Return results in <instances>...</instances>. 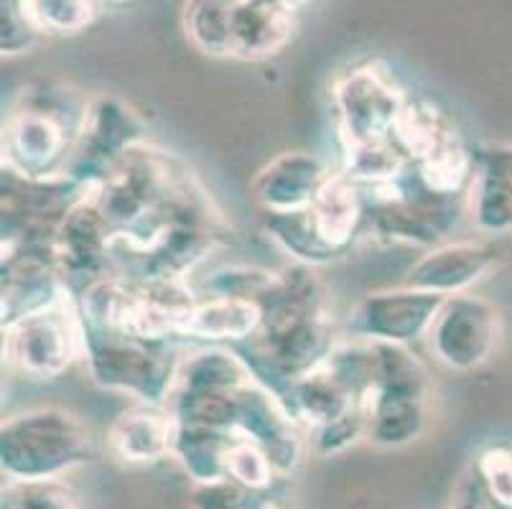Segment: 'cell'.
Wrapping results in <instances>:
<instances>
[{"mask_svg":"<svg viewBox=\"0 0 512 509\" xmlns=\"http://www.w3.org/2000/svg\"><path fill=\"white\" fill-rule=\"evenodd\" d=\"M115 235V275L189 278L232 230L192 168L151 140L90 191Z\"/></svg>","mask_w":512,"mask_h":509,"instance_id":"cell-1","label":"cell"},{"mask_svg":"<svg viewBox=\"0 0 512 509\" xmlns=\"http://www.w3.org/2000/svg\"><path fill=\"white\" fill-rule=\"evenodd\" d=\"M314 270L299 263L276 270L258 298V331L235 347L255 380L276 395L319 367L342 339L327 288Z\"/></svg>","mask_w":512,"mask_h":509,"instance_id":"cell-2","label":"cell"},{"mask_svg":"<svg viewBox=\"0 0 512 509\" xmlns=\"http://www.w3.org/2000/svg\"><path fill=\"white\" fill-rule=\"evenodd\" d=\"M87 100L62 82L23 87L3 123V171L23 179L67 176Z\"/></svg>","mask_w":512,"mask_h":509,"instance_id":"cell-3","label":"cell"},{"mask_svg":"<svg viewBox=\"0 0 512 509\" xmlns=\"http://www.w3.org/2000/svg\"><path fill=\"white\" fill-rule=\"evenodd\" d=\"M199 293L189 280H141L110 275L74 298L79 319L143 339H181Z\"/></svg>","mask_w":512,"mask_h":509,"instance_id":"cell-4","label":"cell"},{"mask_svg":"<svg viewBox=\"0 0 512 509\" xmlns=\"http://www.w3.org/2000/svg\"><path fill=\"white\" fill-rule=\"evenodd\" d=\"M79 324L82 362L95 385L123 392L143 405H166L184 359L179 339H143L82 319Z\"/></svg>","mask_w":512,"mask_h":509,"instance_id":"cell-5","label":"cell"},{"mask_svg":"<svg viewBox=\"0 0 512 509\" xmlns=\"http://www.w3.org/2000/svg\"><path fill=\"white\" fill-rule=\"evenodd\" d=\"M95 459L87 423L64 408H34L11 415L0 428V471L6 479H64Z\"/></svg>","mask_w":512,"mask_h":509,"instance_id":"cell-6","label":"cell"},{"mask_svg":"<svg viewBox=\"0 0 512 509\" xmlns=\"http://www.w3.org/2000/svg\"><path fill=\"white\" fill-rule=\"evenodd\" d=\"M367 438L377 448H403L418 441L431 415V380L408 347L372 344V382L362 403Z\"/></svg>","mask_w":512,"mask_h":509,"instance_id":"cell-7","label":"cell"},{"mask_svg":"<svg viewBox=\"0 0 512 509\" xmlns=\"http://www.w3.org/2000/svg\"><path fill=\"white\" fill-rule=\"evenodd\" d=\"M411 92L380 59L352 64L332 82V110L339 148L393 138Z\"/></svg>","mask_w":512,"mask_h":509,"instance_id":"cell-8","label":"cell"},{"mask_svg":"<svg viewBox=\"0 0 512 509\" xmlns=\"http://www.w3.org/2000/svg\"><path fill=\"white\" fill-rule=\"evenodd\" d=\"M3 357L18 375L36 382L62 377L82 359V324L72 296L3 326Z\"/></svg>","mask_w":512,"mask_h":509,"instance_id":"cell-9","label":"cell"},{"mask_svg":"<svg viewBox=\"0 0 512 509\" xmlns=\"http://www.w3.org/2000/svg\"><path fill=\"white\" fill-rule=\"evenodd\" d=\"M148 140V123L130 102L107 92L90 95L67 176L92 191L133 148Z\"/></svg>","mask_w":512,"mask_h":509,"instance_id":"cell-10","label":"cell"},{"mask_svg":"<svg viewBox=\"0 0 512 509\" xmlns=\"http://www.w3.org/2000/svg\"><path fill=\"white\" fill-rule=\"evenodd\" d=\"M500 311L474 293L449 296L426 334L431 357L451 372H474L490 362L500 344Z\"/></svg>","mask_w":512,"mask_h":509,"instance_id":"cell-11","label":"cell"},{"mask_svg":"<svg viewBox=\"0 0 512 509\" xmlns=\"http://www.w3.org/2000/svg\"><path fill=\"white\" fill-rule=\"evenodd\" d=\"M441 303H444V296L418 291L406 283L398 288L367 293L349 311L344 336L370 344L411 347L418 339H426Z\"/></svg>","mask_w":512,"mask_h":509,"instance_id":"cell-12","label":"cell"},{"mask_svg":"<svg viewBox=\"0 0 512 509\" xmlns=\"http://www.w3.org/2000/svg\"><path fill=\"white\" fill-rule=\"evenodd\" d=\"M113 247L110 224L87 196L62 219L54 235V260L69 296H82L87 288L115 275Z\"/></svg>","mask_w":512,"mask_h":509,"instance_id":"cell-13","label":"cell"},{"mask_svg":"<svg viewBox=\"0 0 512 509\" xmlns=\"http://www.w3.org/2000/svg\"><path fill=\"white\" fill-rule=\"evenodd\" d=\"M3 326L69 296L54 260V240L3 242Z\"/></svg>","mask_w":512,"mask_h":509,"instance_id":"cell-14","label":"cell"},{"mask_svg":"<svg viewBox=\"0 0 512 509\" xmlns=\"http://www.w3.org/2000/svg\"><path fill=\"white\" fill-rule=\"evenodd\" d=\"M235 433L263 448L281 479H291L309 454V436L288 415L276 392L258 380L240 392Z\"/></svg>","mask_w":512,"mask_h":509,"instance_id":"cell-15","label":"cell"},{"mask_svg":"<svg viewBox=\"0 0 512 509\" xmlns=\"http://www.w3.org/2000/svg\"><path fill=\"white\" fill-rule=\"evenodd\" d=\"M334 171L332 161L319 153L286 151L255 174L250 196L263 214L304 212Z\"/></svg>","mask_w":512,"mask_h":509,"instance_id":"cell-16","label":"cell"},{"mask_svg":"<svg viewBox=\"0 0 512 509\" xmlns=\"http://www.w3.org/2000/svg\"><path fill=\"white\" fill-rule=\"evenodd\" d=\"M497 260L500 252L490 242L446 240L423 252L403 283L444 298L472 293V288L497 268Z\"/></svg>","mask_w":512,"mask_h":509,"instance_id":"cell-17","label":"cell"},{"mask_svg":"<svg viewBox=\"0 0 512 509\" xmlns=\"http://www.w3.org/2000/svg\"><path fill=\"white\" fill-rule=\"evenodd\" d=\"M316 240L327 247L334 260L347 258L352 247L362 242L367 214V196L357 181L344 171H334L319 189L309 209H304Z\"/></svg>","mask_w":512,"mask_h":509,"instance_id":"cell-18","label":"cell"},{"mask_svg":"<svg viewBox=\"0 0 512 509\" xmlns=\"http://www.w3.org/2000/svg\"><path fill=\"white\" fill-rule=\"evenodd\" d=\"M467 217L482 235L512 232V146H482L474 151Z\"/></svg>","mask_w":512,"mask_h":509,"instance_id":"cell-19","label":"cell"},{"mask_svg":"<svg viewBox=\"0 0 512 509\" xmlns=\"http://www.w3.org/2000/svg\"><path fill=\"white\" fill-rule=\"evenodd\" d=\"M176 420L166 405H143L123 410L107 431V451L130 466H148L171 459Z\"/></svg>","mask_w":512,"mask_h":509,"instance_id":"cell-20","label":"cell"},{"mask_svg":"<svg viewBox=\"0 0 512 509\" xmlns=\"http://www.w3.org/2000/svg\"><path fill=\"white\" fill-rule=\"evenodd\" d=\"M260 306L250 298L235 296H202L186 319L181 339L199 342L204 347H240L258 331Z\"/></svg>","mask_w":512,"mask_h":509,"instance_id":"cell-21","label":"cell"},{"mask_svg":"<svg viewBox=\"0 0 512 509\" xmlns=\"http://www.w3.org/2000/svg\"><path fill=\"white\" fill-rule=\"evenodd\" d=\"M296 34V13L260 3L242 0L232 23L230 59L240 62H265L281 54Z\"/></svg>","mask_w":512,"mask_h":509,"instance_id":"cell-22","label":"cell"},{"mask_svg":"<svg viewBox=\"0 0 512 509\" xmlns=\"http://www.w3.org/2000/svg\"><path fill=\"white\" fill-rule=\"evenodd\" d=\"M237 433L209 431V428L176 426L171 459L184 469L192 484H209L225 476L227 451Z\"/></svg>","mask_w":512,"mask_h":509,"instance_id":"cell-23","label":"cell"},{"mask_svg":"<svg viewBox=\"0 0 512 509\" xmlns=\"http://www.w3.org/2000/svg\"><path fill=\"white\" fill-rule=\"evenodd\" d=\"M242 0H186L181 28L186 41L204 56L230 59L232 23Z\"/></svg>","mask_w":512,"mask_h":509,"instance_id":"cell-24","label":"cell"},{"mask_svg":"<svg viewBox=\"0 0 512 509\" xmlns=\"http://www.w3.org/2000/svg\"><path fill=\"white\" fill-rule=\"evenodd\" d=\"M192 509H281L276 502V489H250L222 476L217 482L192 484L189 492Z\"/></svg>","mask_w":512,"mask_h":509,"instance_id":"cell-25","label":"cell"},{"mask_svg":"<svg viewBox=\"0 0 512 509\" xmlns=\"http://www.w3.org/2000/svg\"><path fill=\"white\" fill-rule=\"evenodd\" d=\"M44 36H77L100 16V0H29Z\"/></svg>","mask_w":512,"mask_h":509,"instance_id":"cell-26","label":"cell"},{"mask_svg":"<svg viewBox=\"0 0 512 509\" xmlns=\"http://www.w3.org/2000/svg\"><path fill=\"white\" fill-rule=\"evenodd\" d=\"M0 509H79L74 487L64 479H34L16 482L6 479L0 494Z\"/></svg>","mask_w":512,"mask_h":509,"instance_id":"cell-27","label":"cell"},{"mask_svg":"<svg viewBox=\"0 0 512 509\" xmlns=\"http://www.w3.org/2000/svg\"><path fill=\"white\" fill-rule=\"evenodd\" d=\"M225 476L250 489H276L278 482H281L276 466L265 456L263 448L242 436H237L230 451H227Z\"/></svg>","mask_w":512,"mask_h":509,"instance_id":"cell-28","label":"cell"},{"mask_svg":"<svg viewBox=\"0 0 512 509\" xmlns=\"http://www.w3.org/2000/svg\"><path fill=\"white\" fill-rule=\"evenodd\" d=\"M44 39L29 0H0V51L3 56H21L36 49Z\"/></svg>","mask_w":512,"mask_h":509,"instance_id":"cell-29","label":"cell"},{"mask_svg":"<svg viewBox=\"0 0 512 509\" xmlns=\"http://www.w3.org/2000/svg\"><path fill=\"white\" fill-rule=\"evenodd\" d=\"M260 3H271V6L283 8V11H291V13H299L301 8L309 3V0H260Z\"/></svg>","mask_w":512,"mask_h":509,"instance_id":"cell-30","label":"cell"},{"mask_svg":"<svg viewBox=\"0 0 512 509\" xmlns=\"http://www.w3.org/2000/svg\"><path fill=\"white\" fill-rule=\"evenodd\" d=\"M102 6H128L133 0H100Z\"/></svg>","mask_w":512,"mask_h":509,"instance_id":"cell-31","label":"cell"}]
</instances>
